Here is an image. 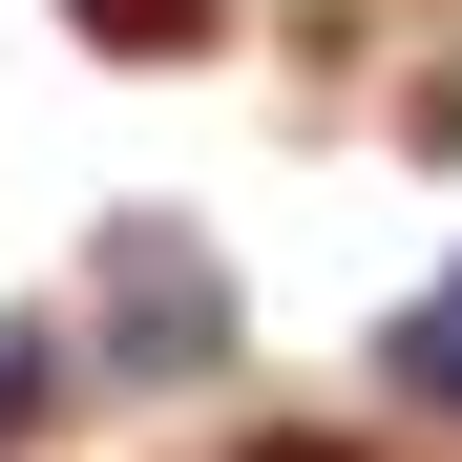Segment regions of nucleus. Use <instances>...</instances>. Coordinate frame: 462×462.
<instances>
[{"mask_svg":"<svg viewBox=\"0 0 462 462\" xmlns=\"http://www.w3.org/2000/svg\"><path fill=\"white\" fill-rule=\"evenodd\" d=\"M85 42H126V63H169V42H210V0H85Z\"/></svg>","mask_w":462,"mask_h":462,"instance_id":"nucleus-2","label":"nucleus"},{"mask_svg":"<svg viewBox=\"0 0 462 462\" xmlns=\"http://www.w3.org/2000/svg\"><path fill=\"white\" fill-rule=\"evenodd\" d=\"M231 462H337V441H231Z\"/></svg>","mask_w":462,"mask_h":462,"instance_id":"nucleus-4","label":"nucleus"},{"mask_svg":"<svg viewBox=\"0 0 462 462\" xmlns=\"http://www.w3.org/2000/svg\"><path fill=\"white\" fill-rule=\"evenodd\" d=\"M106 316H126V378H210V357H231V294L169 253V231H126V253H106Z\"/></svg>","mask_w":462,"mask_h":462,"instance_id":"nucleus-1","label":"nucleus"},{"mask_svg":"<svg viewBox=\"0 0 462 462\" xmlns=\"http://www.w3.org/2000/svg\"><path fill=\"white\" fill-rule=\"evenodd\" d=\"M400 400H462V294H420V316H400Z\"/></svg>","mask_w":462,"mask_h":462,"instance_id":"nucleus-3","label":"nucleus"}]
</instances>
